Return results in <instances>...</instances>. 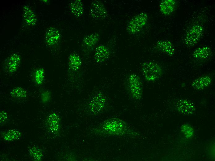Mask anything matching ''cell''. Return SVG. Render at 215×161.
I'll use <instances>...</instances> for the list:
<instances>
[{
    "instance_id": "6da1fadb",
    "label": "cell",
    "mask_w": 215,
    "mask_h": 161,
    "mask_svg": "<svg viewBox=\"0 0 215 161\" xmlns=\"http://www.w3.org/2000/svg\"><path fill=\"white\" fill-rule=\"evenodd\" d=\"M98 134L107 136L135 137L138 133L126 122L117 118H112L101 123L95 130Z\"/></svg>"
},
{
    "instance_id": "7a4b0ae2",
    "label": "cell",
    "mask_w": 215,
    "mask_h": 161,
    "mask_svg": "<svg viewBox=\"0 0 215 161\" xmlns=\"http://www.w3.org/2000/svg\"><path fill=\"white\" fill-rule=\"evenodd\" d=\"M141 69L145 79L150 81L156 80L161 76L162 73L161 66L153 61L143 63L141 65Z\"/></svg>"
},
{
    "instance_id": "3957f363",
    "label": "cell",
    "mask_w": 215,
    "mask_h": 161,
    "mask_svg": "<svg viewBox=\"0 0 215 161\" xmlns=\"http://www.w3.org/2000/svg\"><path fill=\"white\" fill-rule=\"evenodd\" d=\"M107 99L100 92H98L90 98L87 104V109L92 115H96L101 112L105 108Z\"/></svg>"
},
{
    "instance_id": "277c9868",
    "label": "cell",
    "mask_w": 215,
    "mask_h": 161,
    "mask_svg": "<svg viewBox=\"0 0 215 161\" xmlns=\"http://www.w3.org/2000/svg\"><path fill=\"white\" fill-rule=\"evenodd\" d=\"M148 20V16L146 13L141 12L137 14L128 23L127 26V31L132 34L138 33L146 25Z\"/></svg>"
},
{
    "instance_id": "5b68a950",
    "label": "cell",
    "mask_w": 215,
    "mask_h": 161,
    "mask_svg": "<svg viewBox=\"0 0 215 161\" xmlns=\"http://www.w3.org/2000/svg\"><path fill=\"white\" fill-rule=\"evenodd\" d=\"M129 91L132 97L134 99L139 100L141 97L142 91L141 80L136 74H130L127 80Z\"/></svg>"
},
{
    "instance_id": "8992f818",
    "label": "cell",
    "mask_w": 215,
    "mask_h": 161,
    "mask_svg": "<svg viewBox=\"0 0 215 161\" xmlns=\"http://www.w3.org/2000/svg\"><path fill=\"white\" fill-rule=\"evenodd\" d=\"M204 32L203 27L200 25L192 26L188 31L185 36L184 42L188 46L195 45L201 37Z\"/></svg>"
},
{
    "instance_id": "52a82bcc",
    "label": "cell",
    "mask_w": 215,
    "mask_h": 161,
    "mask_svg": "<svg viewBox=\"0 0 215 161\" xmlns=\"http://www.w3.org/2000/svg\"><path fill=\"white\" fill-rule=\"evenodd\" d=\"M90 14L92 18L99 19L106 17L107 13L103 4L100 1H96L91 4Z\"/></svg>"
},
{
    "instance_id": "ba28073f",
    "label": "cell",
    "mask_w": 215,
    "mask_h": 161,
    "mask_svg": "<svg viewBox=\"0 0 215 161\" xmlns=\"http://www.w3.org/2000/svg\"><path fill=\"white\" fill-rule=\"evenodd\" d=\"M60 118L57 114H50L47 120V125L49 130L53 133H57L60 129Z\"/></svg>"
},
{
    "instance_id": "9c48e42d",
    "label": "cell",
    "mask_w": 215,
    "mask_h": 161,
    "mask_svg": "<svg viewBox=\"0 0 215 161\" xmlns=\"http://www.w3.org/2000/svg\"><path fill=\"white\" fill-rule=\"evenodd\" d=\"M110 55V51L106 46L100 45L96 49L94 59L98 63H102L106 60Z\"/></svg>"
},
{
    "instance_id": "30bf717a",
    "label": "cell",
    "mask_w": 215,
    "mask_h": 161,
    "mask_svg": "<svg viewBox=\"0 0 215 161\" xmlns=\"http://www.w3.org/2000/svg\"><path fill=\"white\" fill-rule=\"evenodd\" d=\"M156 48L159 50L168 55H173L175 49L171 43L167 40H161L156 44Z\"/></svg>"
},
{
    "instance_id": "8fae6325",
    "label": "cell",
    "mask_w": 215,
    "mask_h": 161,
    "mask_svg": "<svg viewBox=\"0 0 215 161\" xmlns=\"http://www.w3.org/2000/svg\"><path fill=\"white\" fill-rule=\"evenodd\" d=\"M58 31L55 28L51 27L48 29L45 34V39L46 43L50 45L55 44L60 37Z\"/></svg>"
},
{
    "instance_id": "7c38bea8",
    "label": "cell",
    "mask_w": 215,
    "mask_h": 161,
    "mask_svg": "<svg viewBox=\"0 0 215 161\" xmlns=\"http://www.w3.org/2000/svg\"><path fill=\"white\" fill-rule=\"evenodd\" d=\"M212 81V78L210 76H203L193 80L192 83V86L196 89H201L209 86Z\"/></svg>"
},
{
    "instance_id": "4fadbf2b",
    "label": "cell",
    "mask_w": 215,
    "mask_h": 161,
    "mask_svg": "<svg viewBox=\"0 0 215 161\" xmlns=\"http://www.w3.org/2000/svg\"><path fill=\"white\" fill-rule=\"evenodd\" d=\"M176 6V2L173 0L162 1L160 4L159 8L162 13L165 15L171 14L174 11Z\"/></svg>"
},
{
    "instance_id": "5bb4252c",
    "label": "cell",
    "mask_w": 215,
    "mask_h": 161,
    "mask_svg": "<svg viewBox=\"0 0 215 161\" xmlns=\"http://www.w3.org/2000/svg\"><path fill=\"white\" fill-rule=\"evenodd\" d=\"M23 10V16L26 22L29 25H35L37 21V19L32 10L27 6L24 7Z\"/></svg>"
},
{
    "instance_id": "9a60e30c",
    "label": "cell",
    "mask_w": 215,
    "mask_h": 161,
    "mask_svg": "<svg viewBox=\"0 0 215 161\" xmlns=\"http://www.w3.org/2000/svg\"><path fill=\"white\" fill-rule=\"evenodd\" d=\"M211 53L210 48L208 46H203L197 48L193 53L195 58L200 59H205L208 58Z\"/></svg>"
},
{
    "instance_id": "2e32d148",
    "label": "cell",
    "mask_w": 215,
    "mask_h": 161,
    "mask_svg": "<svg viewBox=\"0 0 215 161\" xmlns=\"http://www.w3.org/2000/svg\"><path fill=\"white\" fill-rule=\"evenodd\" d=\"M20 61V58L18 55L14 54L11 55L6 60V69L9 71H15L18 67Z\"/></svg>"
},
{
    "instance_id": "e0dca14e",
    "label": "cell",
    "mask_w": 215,
    "mask_h": 161,
    "mask_svg": "<svg viewBox=\"0 0 215 161\" xmlns=\"http://www.w3.org/2000/svg\"><path fill=\"white\" fill-rule=\"evenodd\" d=\"M178 110L184 113H191L194 110V107L191 102L185 100H181L177 103Z\"/></svg>"
},
{
    "instance_id": "ac0fdd59",
    "label": "cell",
    "mask_w": 215,
    "mask_h": 161,
    "mask_svg": "<svg viewBox=\"0 0 215 161\" xmlns=\"http://www.w3.org/2000/svg\"><path fill=\"white\" fill-rule=\"evenodd\" d=\"M70 9L72 13L77 17L81 15L84 11L83 4L78 0L74 1L70 4Z\"/></svg>"
},
{
    "instance_id": "d6986e66",
    "label": "cell",
    "mask_w": 215,
    "mask_h": 161,
    "mask_svg": "<svg viewBox=\"0 0 215 161\" xmlns=\"http://www.w3.org/2000/svg\"><path fill=\"white\" fill-rule=\"evenodd\" d=\"M21 133L19 131L15 129H11L7 131L3 136V138L6 141H10L19 139Z\"/></svg>"
},
{
    "instance_id": "ffe728a7",
    "label": "cell",
    "mask_w": 215,
    "mask_h": 161,
    "mask_svg": "<svg viewBox=\"0 0 215 161\" xmlns=\"http://www.w3.org/2000/svg\"><path fill=\"white\" fill-rule=\"evenodd\" d=\"M99 38V36L98 34L92 33L85 36L83 39V42L85 46L90 48L96 44Z\"/></svg>"
},
{
    "instance_id": "44dd1931",
    "label": "cell",
    "mask_w": 215,
    "mask_h": 161,
    "mask_svg": "<svg viewBox=\"0 0 215 161\" xmlns=\"http://www.w3.org/2000/svg\"><path fill=\"white\" fill-rule=\"evenodd\" d=\"M70 67L74 71L78 70L81 65V60L79 56L75 54H71L69 57Z\"/></svg>"
},
{
    "instance_id": "7402d4cb",
    "label": "cell",
    "mask_w": 215,
    "mask_h": 161,
    "mask_svg": "<svg viewBox=\"0 0 215 161\" xmlns=\"http://www.w3.org/2000/svg\"><path fill=\"white\" fill-rule=\"evenodd\" d=\"M29 153L31 157L35 160H40L42 158V152L37 147H31L29 149Z\"/></svg>"
},
{
    "instance_id": "603a6c76",
    "label": "cell",
    "mask_w": 215,
    "mask_h": 161,
    "mask_svg": "<svg viewBox=\"0 0 215 161\" xmlns=\"http://www.w3.org/2000/svg\"><path fill=\"white\" fill-rule=\"evenodd\" d=\"M11 94L13 97L19 98H23L26 95V92L20 89L13 90Z\"/></svg>"
},
{
    "instance_id": "cb8c5ba5",
    "label": "cell",
    "mask_w": 215,
    "mask_h": 161,
    "mask_svg": "<svg viewBox=\"0 0 215 161\" xmlns=\"http://www.w3.org/2000/svg\"><path fill=\"white\" fill-rule=\"evenodd\" d=\"M4 112H2L0 114V122L3 123L6 121L7 118V115Z\"/></svg>"
}]
</instances>
